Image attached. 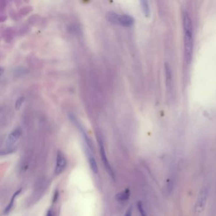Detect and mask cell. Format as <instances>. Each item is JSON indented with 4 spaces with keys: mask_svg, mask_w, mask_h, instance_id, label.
I'll use <instances>...</instances> for the list:
<instances>
[{
    "mask_svg": "<svg viewBox=\"0 0 216 216\" xmlns=\"http://www.w3.org/2000/svg\"><path fill=\"white\" fill-rule=\"evenodd\" d=\"M185 57L187 63H190L193 55V30H184Z\"/></svg>",
    "mask_w": 216,
    "mask_h": 216,
    "instance_id": "cell-1",
    "label": "cell"
},
{
    "mask_svg": "<svg viewBox=\"0 0 216 216\" xmlns=\"http://www.w3.org/2000/svg\"><path fill=\"white\" fill-rule=\"evenodd\" d=\"M207 195H208V191L207 189L204 187L200 190V192L199 193V195L197 196L196 203L195 204V212L196 214H200L202 212L205 207H206L207 199Z\"/></svg>",
    "mask_w": 216,
    "mask_h": 216,
    "instance_id": "cell-2",
    "label": "cell"
},
{
    "mask_svg": "<svg viewBox=\"0 0 216 216\" xmlns=\"http://www.w3.org/2000/svg\"><path fill=\"white\" fill-rule=\"evenodd\" d=\"M98 142H99V146H100V157H101V159H102L103 164L105 166V168L106 169V171L108 172V173L110 174L111 178L114 179V173L113 172L112 169H111L110 165L109 164V162L108 160V158L107 157V155L105 153V148H104L103 145V143L102 139L101 138H99L98 139Z\"/></svg>",
    "mask_w": 216,
    "mask_h": 216,
    "instance_id": "cell-3",
    "label": "cell"
},
{
    "mask_svg": "<svg viewBox=\"0 0 216 216\" xmlns=\"http://www.w3.org/2000/svg\"><path fill=\"white\" fill-rule=\"evenodd\" d=\"M67 166V160L63 153L60 151L57 152L56 158V166L55 169V174L59 175L64 171Z\"/></svg>",
    "mask_w": 216,
    "mask_h": 216,
    "instance_id": "cell-4",
    "label": "cell"
},
{
    "mask_svg": "<svg viewBox=\"0 0 216 216\" xmlns=\"http://www.w3.org/2000/svg\"><path fill=\"white\" fill-rule=\"evenodd\" d=\"M22 134V132L20 129L17 128L15 130H13L10 134L8 135V138H7L6 141V145L7 147H11L14 143L17 141V140L19 139Z\"/></svg>",
    "mask_w": 216,
    "mask_h": 216,
    "instance_id": "cell-5",
    "label": "cell"
},
{
    "mask_svg": "<svg viewBox=\"0 0 216 216\" xmlns=\"http://www.w3.org/2000/svg\"><path fill=\"white\" fill-rule=\"evenodd\" d=\"M86 154L88 157V161H89V164L90 165V168L92 170V171L94 172L95 174H96L98 172V165H97V163L95 160V157H93V153H92V150L90 149L89 148L88 146H86Z\"/></svg>",
    "mask_w": 216,
    "mask_h": 216,
    "instance_id": "cell-6",
    "label": "cell"
},
{
    "mask_svg": "<svg viewBox=\"0 0 216 216\" xmlns=\"http://www.w3.org/2000/svg\"><path fill=\"white\" fill-rule=\"evenodd\" d=\"M134 22V20L133 18L129 15H120L119 19H118V24L124 27H130L132 26Z\"/></svg>",
    "mask_w": 216,
    "mask_h": 216,
    "instance_id": "cell-7",
    "label": "cell"
},
{
    "mask_svg": "<svg viewBox=\"0 0 216 216\" xmlns=\"http://www.w3.org/2000/svg\"><path fill=\"white\" fill-rule=\"evenodd\" d=\"M165 78H166V87L168 92H170L171 91L172 88V72L171 67L169 66V64L165 63Z\"/></svg>",
    "mask_w": 216,
    "mask_h": 216,
    "instance_id": "cell-8",
    "label": "cell"
},
{
    "mask_svg": "<svg viewBox=\"0 0 216 216\" xmlns=\"http://www.w3.org/2000/svg\"><path fill=\"white\" fill-rule=\"evenodd\" d=\"M22 189H19L18 190L17 192L13 194L12 199H11L10 201V203H8V206H7V207L5 208V209L4 210V214H8L9 212L11 211V210H12V208H13V205H14V201H15V199L18 196V195H19V194L22 192Z\"/></svg>",
    "mask_w": 216,
    "mask_h": 216,
    "instance_id": "cell-9",
    "label": "cell"
},
{
    "mask_svg": "<svg viewBox=\"0 0 216 216\" xmlns=\"http://www.w3.org/2000/svg\"><path fill=\"white\" fill-rule=\"evenodd\" d=\"M130 195L131 193L129 189H125L123 192L117 193L116 196V198L118 201L122 202V201H127L129 199V197H130Z\"/></svg>",
    "mask_w": 216,
    "mask_h": 216,
    "instance_id": "cell-10",
    "label": "cell"
},
{
    "mask_svg": "<svg viewBox=\"0 0 216 216\" xmlns=\"http://www.w3.org/2000/svg\"><path fill=\"white\" fill-rule=\"evenodd\" d=\"M120 15L118 14L110 12L107 14V19L110 23L114 24H118V19H119Z\"/></svg>",
    "mask_w": 216,
    "mask_h": 216,
    "instance_id": "cell-11",
    "label": "cell"
},
{
    "mask_svg": "<svg viewBox=\"0 0 216 216\" xmlns=\"http://www.w3.org/2000/svg\"><path fill=\"white\" fill-rule=\"evenodd\" d=\"M140 5L142 10V12L145 17H148L150 15V8L147 1H140Z\"/></svg>",
    "mask_w": 216,
    "mask_h": 216,
    "instance_id": "cell-12",
    "label": "cell"
},
{
    "mask_svg": "<svg viewBox=\"0 0 216 216\" xmlns=\"http://www.w3.org/2000/svg\"><path fill=\"white\" fill-rule=\"evenodd\" d=\"M137 206H138V210L139 212V213H140V214H141V216H147L146 212H145V209H144L143 203L141 202V201H138V203H137Z\"/></svg>",
    "mask_w": 216,
    "mask_h": 216,
    "instance_id": "cell-13",
    "label": "cell"
},
{
    "mask_svg": "<svg viewBox=\"0 0 216 216\" xmlns=\"http://www.w3.org/2000/svg\"><path fill=\"white\" fill-rule=\"evenodd\" d=\"M24 97H20V98H19V99H18L17 101H16V103H15V109L17 110H19L20 108L21 107L22 105V103L24 102Z\"/></svg>",
    "mask_w": 216,
    "mask_h": 216,
    "instance_id": "cell-14",
    "label": "cell"
},
{
    "mask_svg": "<svg viewBox=\"0 0 216 216\" xmlns=\"http://www.w3.org/2000/svg\"><path fill=\"white\" fill-rule=\"evenodd\" d=\"M59 191L58 190H56L55 193H54V195H53V202L55 203V201H57V200H58V198H59Z\"/></svg>",
    "mask_w": 216,
    "mask_h": 216,
    "instance_id": "cell-15",
    "label": "cell"
},
{
    "mask_svg": "<svg viewBox=\"0 0 216 216\" xmlns=\"http://www.w3.org/2000/svg\"><path fill=\"white\" fill-rule=\"evenodd\" d=\"M125 216H132V207H130L128 208L127 212H125Z\"/></svg>",
    "mask_w": 216,
    "mask_h": 216,
    "instance_id": "cell-16",
    "label": "cell"
},
{
    "mask_svg": "<svg viewBox=\"0 0 216 216\" xmlns=\"http://www.w3.org/2000/svg\"><path fill=\"white\" fill-rule=\"evenodd\" d=\"M46 216H55V215H54L53 211L52 209H50L47 212V214H46Z\"/></svg>",
    "mask_w": 216,
    "mask_h": 216,
    "instance_id": "cell-17",
    "label": "cell"
}]
</instances>
